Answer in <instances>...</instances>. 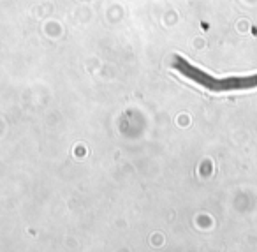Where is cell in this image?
<instances>
[{
    "label": "cell",
    "mask_w": 257,
    "mask_h": 252,
    "mask_svg": "<svg viewBox=\"0 0 257 252\" xmlns=\"http://www.w3.org/2000/svg\"><path fill=\"white\" fill-rule=\"evenodd\" d=\"M171 69L180 72L192 83L206 88L208 92H238V90H252L257 88V72L252 74H232V76H213L210 72L203 71L201 67L190 64L187 58L174 55L171 60Z\"/></svg>",
    "instance_id": "1"
}]
</instances>
